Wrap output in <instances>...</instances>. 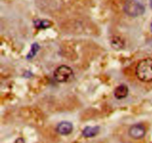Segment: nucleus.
<instances>
[{
  "mask_svg": "<svg viewBox=\"0 0 152 143\" xmlns=\"http://www.w3.org/2000/svg\"><path fill=\"white\" fill-rule=\"evenodd\" d=\"M151 6L152 7V0H151Z\"/></svg>",
  "mask_w": 152,
  "mask_h": 143,
  "instance_id": "13",
  "label": "nucleus"
},
{
  "mask_svg": "<svg viewBox=\"0 0 152 143\" xmlns=\"http://www.w3.org/2000/svg\"><path fill=\"white\" fill-rule=\"evenodd\" d=\"M129 92V90L128 86L125 84H121L114 89V95L117 99H123L128 96Z\"/></svg>",
  "mask_w": 152,
  "mask_h": 143,
  "instance_id": "6",
  "label": "nucleus"
},
{
  "mask_svg": "<svg viewBox=\"0 0 152 143\" xmlns=\"http://www.w3.org/2000/svg\"><path fill=\"white\" fill-rule=\"evenodd\" d=\"M36 26L39 28H45L50 25V22L47 20H38L36 22Z\"/></svg>",
  "mask_w": 152,
  "mask_h": 143,
  "instance_id": "10",
  "label": "nucleus"
},
{
  "mask_svg": "<svg viewBox=\"0 0 152 143\" xmlns=\"http://www.w3.org/2000/svg\"><path fill=\"white\" fill-rule=\"evenodd\" d=\"M99 128L98 126L95 127H86L83 130V135L86 138L94 137L99 133Z\"/></svg>",
  "mask_w": 152,
  "mask_h": 143,
  "instance_id": "8",
  "label": "nucleus"
},
{
  "mask_svg": "<svg viewBox=\"0 0 152 143\" xmlns=\"http://www.w3.org/2000/svg\"><path fill=\"white\" fill-rule=\"evenodd\" d=\"M53 78L58 83H67L74 78V72L68 66L62 65L55 69Z\"/></svg>",
  "mask_w": 152,
  "mask_h": 143,
  "instance_id": "2",
  "label": "nucleus"
},
{
  "mask_svg": "<svg viewBox=\"0 0 152 143\" xmlns=\"http://www.w3.org/2000/svg\"><path fill=\"white\" fill-rule=\"evenodd\" d=\"M39 50V46L37 43H34V44L31 46V50H30L29 53L28 54V56H27V58L28 59H31V58L34 57L37 53L38 52V51Z\"/></svg>",
  "mask_w": 152,
  "mask_h": 143,
  "instance_id": "9",
  "label": "nucleus"
},
{
  "mask_svg": "<svg viewBox=\"0 0 152 143\" xmlns=\"http://www.w3.org/2000/svg\"><path fill=\"white\" fill-rule=\"evenodd\" d=\"M16 143H25V140L22 138H19L18 139H16Z\"/></svg>",
  "mask_w": 152,
  "mask_h": 143,
  "instance_id": "11",
  "label": "nucleus"
},
{
  "mask_svg": "<svg viewBox=\"0 0 152 143\" xmlns=\"http://www.w3.org/2000/svg\"><path fill=\"white\" fill-rule=\"evenodd\" d=\"M151 31H152V23H151Z\"/></svg>",
  "mask_w": 152,
  "mask_h": 143,
  "instance_id": "12",
  "label": "nucleus"
},
{
  "mask_svg": "<svg viewBox=\"0 0 152 143\" xmlns=\"http://www.w3.org/2000/svg\"><path fill=\"white\" fill-rule=\"evenodd\" d=\"M56 130L62 135H68L72 132L73 125L71 122H62L58 125Z\"/></svg>",
  "mask_w": 152,
  "mask_h": 143,
  "instance_id": "5",
  "label": "nucleus"
},
{
  "mask_svg": "<svg viewBox=\"0 0 152 143\" xmlns=\"http://www.w3.org/2000/svg\"><path fill=\"white\" fill-rule=\"evenodd\" d=\"M124 10L129 16L136 17L143 14L145 7L139 1L135 0H129L125 4Z\"/></svg>",
  "mask_w": 152,
  "mask_h": 143,
  "instance_id": "3",
  "label": "nucleus"
},
{
  "mask_svg": "<svg viewBox=\"0 0 152 143\" xmlns=\"http://www.w3.org/2000/svg\"><path fill=\"white\" fill-rule=\"evenodd\" d=\"M129 133L132 138L140 139L145 135V128L143 125L137 124V125H134L131 127Z\"/></svg>",
  "mask_w": 152,
  "mask_h": 143,
  "instance_id": "4",
  "label": "nucleus"
},
{
  "mask_svg": "<svg viewBox=\"0 0 152 143\" xmlns=\"http://www.w3.org/2000/svg\"><path fill=\"white\" fill-rule=\"evenodd\" d=\"M136 75L142 82L152 81V58H145L138 63L136 67Z\"/></svg>",
  "mask_w": 152,
  "mask_h": 143,
  "instance_id": "1",
  "label": "nucleus"
},
{
  "mask_svg": "<svg viewBox=\"0 0 152 143\" xmlns=\"http://www.w3.org/2000/svg\"><path fill=\"white\" fill-rule=\"evenodd\" d=\"M111 46L116 50H121L125 46V41L122 37L119 36H114L110 40Z\"/></svg>",
  "mask_w": 152,
  "mask_h": 143,
  "instance_id": "7",
  "label": "nucleus"
}]
</instances>
